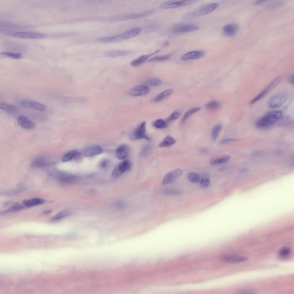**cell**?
<instances>
[{
  "instance_id": "9",
  "label": "cell",
  "mask_w": 294,
  "mask_h": 294,
  "mask_svg": "<svg viewBox=\"0 0 294 294\" xmlns=\"http://www.w3.org/2000/svg\"><path fill=\"white\" fill-rule=\"evenodd\" d=\"M218 5V3H216L206 5L193 11L190 14V16L196 17L208 14L216 9Z\"/></svg>"
},
{
  "instance_id": "33",
  "label": "cell",
  "mask_w": 294,
  "mask_h": 294,
  "mask_svg": "<svg viewBox=\"0 0 294 294\" xmlns=\"http://www.w3.org/2000/svg\"><path fill=\"white\" fill-rule=\"evenodd\" d=\"M187 178L189 181L192 183H197L200 179V176L198 174L192 172L188 173Z\"/></svg>"
},
{
  "instance_id": "38",
  "label": "cell",
  "mask_w": 294,
  "mask_h": 294,
  "mask_svg": "<svg viewBox=\"0 0 294 294\" xmlns=\"http://www.w3.org/2000/svg\"><path fill=\"white\" fill-rule=\"evenodd\" d=\"M161 80L156 78H152L147 80L145 82V84L148 86H157L160 84L162 83Z\"/></svg>"
},
{
  "instance_id": "48",
  "label": "cell",
  "mask_w": 294,
  "mask_h": 294,
  "mask_svg": "<svg viewBox=\"0 0 294 294\" xmlns=\"http://www.w3.org/2000/svg\"><path fill=\"white\" fill-rule=\"evenodd\" d=\"M236 139L233 138H226L222 140L220 142L221 144H225L229 142L236 141Z\"/></svg>"
},
{
  "instance_id": "27",
  "label": "cell",
  "mask_w": 294,
  "mask_h": 294,
  "mask_svg": "<svg viewBox=\"0 0 294 294\" xmlns=\"http://www.w3.org/2000/svg\"><path fill=\"white\" fill-rule=\"evenodd\" d=\"M128 53L127 51H112L106 52L104 53V56L109 57H115L118 56H123Z\"/></svg>"
},
{
  "instance_id": "15",
  "label": "cell",
  "mask_w": 294,
  "mask_h": 294,
  "mask_svg": "<svg viewBox=\"0 0 294 294\" xmlns=\"http://www.w3.org/2000/svg\"><path fill=\"white\" fill-rule=\"evenodd\" d=\"M102 152V150L99 146L94 145L87 147L84 149L83 154L85 156L89 157L99 154Z\"/></svg>"
},
{
  "instance_id": "51",
  "label": "cell",
  "mask_w": 294,
  "mask_h": 294,
  "mask_svg": "<svg viewBox=\"0 0 294 294\" xmlns=\"http://www.w3.org/2000/svg\"><path fill=\"white\" fill-rule=\"evenodd\" d=\"M117 205L118 207L121 208L124 207L125 204L123 202H119L117 203Z\"/></svg>"
},
{
  "instance_id": "30",
  "label": "cell",
  "mask_w": 294,
  "mask_h": 294,
  "mask_svg": "<svg viewBox=\"0 0 294 294\" xmlns=\"http://www.w3.org/2000/svg\"><path fill=\"white\" fill-rule=\"evenodd\" d=\"M222 128L223 125L220 123L216 124L213 127L211 133L213 140L215 141L217 139Z\"/></svg>"
},
{
  "instance_id": "13",
  "label": "cell",
  "mask_w": 294,
  "mask_h": 294,
  "mask_svg": "<svg viewBox=\"0 0 294 294\" xmlns=\"http://www.w3.org/2000/svg\"><path fill=\"white\" fill-rule=\"evenodd\" d=\"M151 11H147L143 13L123 15L115 16L111 19L112 21L124 20L142 18L149 14Z\"/></svg>"
},
{
  "instance_id": "12",
  "label": "cell",
  "mask_w": 294,
  "mask_h": 294,
  "mask_svg": "<svg viewBox=\"0 0 294 294\" xmlns=\"http://www.w3.org/2000/svg\"><path fill=\"white\" fill-rule=\"evenodd\" d=\"M141 31L139 27H136L125 31L117 35L119 41L129 39L139 34Z\"/></svg>"
},
{
  "instance_id": "2",
  "label": "cell",
  "mask_w": 294,
  "mask_h": 294,
  "mask_svg": "<svg viewBox=\"0 0 294 294\" xmlns=\"http://www.w3.org/2000/svg\"><path fill=\"white\" fill-rule=\"evenodd\" d=\"M5 32V34L9 36L23 39H39L45 38L47 37L45 34L30 31Z\"/></svg>"
},
{
  "instance_id": "35",
  "label": "cell",
  "mask_w": 294,
  "mask_h": 294,
  "mask_svg": "<svg viewBox=\"0 0 294 294\" xmlns=\"http://www.w3.org/2000/svg\"><path fill=\"white\" fill-rule=\"evenodd\" d=\"M153 125L155 127L159 129L166 128L168 126L167 123L161 119H157L153 123Z\"/></svg>"
},
{
  "instance_id": "20",
  "label": "cell",
  "mask_w": 294,
  "mask_h": 294,
  "mask_svg": "<svg viewBox=\"0 0 294 294\" xmlns=\"http://www.w3.org/2000/svg\"><path fill=\"white\" fill-rule=\"evenodd\" d=\"M160 51V50H158L150 54L142 55L137 59L132 61L131 62V64L134 67L138 66L145 62L149 57L158 53Z\"/></svg>"
},
{
  "instance_id": "31",
  "label": "cell",
  "mask_w": 294,
  "mask_h": 294,
  "mask_svg": "<svg viewBox=\"0 0 294 294\" xmlns=\"http://www.w3.org/2000/svg\"><path fill=\"white\" fill-rule=\"evenodd\" d=\"M221 105L218 102L214 100H212L205 105L206 108L207 109L213 111L218 109L220 107Z\"/></svg>"
},
{
  "instance_id": "42",
  "label": "cell",
  "mask_w": 294,
  "mask_h": 294,
  "mask_svg": "<svg viewBox=\"0 0 294 294\" xmlns=\"http://www.w3.org/2000/svg\"><path fill=\"white\" fill-rule=\"evenodd\" d=\"M291 249L288 247H285L282 248L279 252V255L282 257H285L289 255L291 253Z\"/></svg>"
},
{
  "instance_id": "44",
  "label": "cell",
  "mask_w": 294,
  "mask_h": 294,
  "mask_svg": "<svg viewBox=\"0 0 294 294\" xmlns=\"http://www.w3.org/2000/svg\"><path fill=\"white\" fill-rule=\"evenodd\" d=\"M28 189L27 187H23L21 188L13 190L10 192H9L7 194V195H12L18 194L19 193L22 192Z\"/></svg>"
},
{
  "instance_id": "50",
  "label": "cell",
  "mask_w": 294,
  "mask_h": 294,
  "mask_svg": "<svg viewBox=\"0 0 294 294\" xmlns=\"http://www.w3.org/2000/svg\"><path fill=\"white\" fill-rule=\"evenodd\" d=\"M288 80L289 82L292 84H294V76L293 74L289 76L288 78Z\"/></svg>"
},
{
  "instance_id": "28",
  "label": "cell",
  "mask_w": 294,
  "mask_h": 294,
  "mask_svg": "<svg viewBox=\"0 0 294 294\" xmlns=\"http://www.w3.org/2000/svg\"><path fill=\"white\" fill-rule=\"evenodd\" d=\"M80 155V153L77 151H71L63 156L62 161L63 162L69 161L72 159L78 158Z\"/></svg>"
},
{
  "instance_id": "3",
  "label": "cell",
  "mask_w": 294,
  "mask_h": 294,
  "mask_svg": "<svg viewBox=\"0 0 294 294\" xmlns=\"http://www.w3.org/2000/svg\"><path fill=\"white\" fill-rule=\"evenodd\" d=\"M281 77L278 76L275 78L250 102V105H252L257 101L261 99L272 90L281 82Z\"/></svg>"
},
{
  "instance_id": "25",
  "label": "cell",
  "mask_w": 294,
  "mask_h": 294,
  "mask_svg": "<svg viewBox=\"0 0 294 294\" xmlns=\"http://www.w3.org/2000/svg\"><path fill=\"white\" fill-rule=\"evenodd\" d=\"M0 109L9 113H15L18 110V109L16 106L4 102L0 103Z\"/></svg>"
},
{
  "instance_id": "5",
  "label": "cell",
  "mask_w": 294,
  "mask_h": 294,
  "mask_svg": "<svg viewBox=\"0 0 294 294\" xmlns=\"http://www.w3.org/2000/svg\"><path fill=\"white\" fill-rule=\"evenodd\" d=\"M288 95L285 93L276 94L271 97L268 100V105L271 108H276L283 105L286 102Z\"/></svg>"
},
{
  "instance_id": "46",
  "label": "cell",
  "mask_w": 294,
  "mask_h": 294,
  "mask_svg": "<svg viewBox=\"0 0 294 294\" xmlns=\"http://www.w3.org/2000/svg\"><path fill=\"white\" fill-rule=\"evenodd\" d=\"M31 102V101L28 99H24L20 101V104L23 107H30V105Z\"/></svg>"
},
{
  "instance_id": "4",
  "label": "cell",
  "mask_w": 294,
  "mask_h": 294,
  "mask_svg": "<svg viewBox=\"0 0 294 294\" xmlns=\"http://www.w3.org/2000/svg\"><path fill=\"white\" fill-rule=\"evenodd\" d=\"M146 122L144 121L139 124L130 135V138L132 140L145 139L150 140V138L146 134Z\"/></svg>"
},
{
  "instance_id": "21",
  "label": "cell",
  "mask_w": 294,
  "mask_h": 294,
  "mask_svg": "<svg viewBox=\"0 0 294 294\" xmlns=\"http://www.w3.org/2000/svg\"><path fill=\"white\" fill-rule=\"evenodd\" d=\"M128 147L126 145H121L117 148L116 150V157L120 160H122L125 158L128 155Z\"/></svg>"
},
{
  "instance_id": "1",
  "label": "cell",
  "mask_w": 294,
  "mask_h": 294,
  "mask_svg": "<svg viewBox=\"0 0 294 294\" xmlns=\"http://www.w3.org/2000/svg\"><path fill=\"white\" fill-rule=\"evenodd\" d=\"M283 117L281 111H273L268 112L258 119L256 122V126L259 128H264L270 126Z\"/></svg>"
},
{
  "instance_id": "24",
  "label": "cell",
  "mask_w": 294,
  "mask_h": 294,
  "mask_svg": "<svg viewBox=\"0 0 294 294\" xmlns=\"http://www.w3.org/2000/svg\"><path fill=\"white\" fill-rule=\"evenodd\" d=\"M176 142V140L172 137L167 135L158 144V146L160 147H169L174 145Z\"/></svg>"
},
{
  "instance_id": "7",
  "label": "cell",
  "mask_w": 294,
  "mask_h": 294,
  "mask_svg": "<svg viewBox=\"0 0 294 294\" xmlns=\"http://www.w3.org/2000/svg\"><path fill=\"white\" fill-rule=\"evenodd\" d=\"M196 1L192 0L168 1L161 4L159 7L163 9L175 8L190 4Z\"/></svg>"
},
{
  "instance_id": "53",
  "label": "cell",
  "mask_w": 294,
  "mask_h": 294,
  "mask_svg": "<svg viewBox=\"0 0 294 294\" xmlns=\"http://www.w3.org/2000/svg\"><path fill=\"white\" fill-rule=\"evenodd\" d=\"M169 44V42L168 41H166L164 43L163 46H167Z\"/></svg>"
},
{
  "instance_id": "49",
  "label": "cell",
  "mask_w": 294,
  "mask_h": 294,
  "mask_svg": "<svg viewBox=\"0 0 294 294\" xmlns=\"http://www.w3.org/2000/svg\"><path fill=\"white\" fill-rule=\"evenodd\" d=\"M108 163V161L107 160H102L100 163V165L101 167L104 168L106 167Z\"/></svg>"
},
{
  "instance_id": "52",
  "label": "cell",
  "mask_w": 294,
  "mask_h": 294,
  "mask_svg": "<svg viewBox=\"0 0 294 294\" xmlns=\"http://www.w3.org/2000/svg\"><path fill=\"white\" fill-rule=\"evenodd\" d=\"M266 1H264V0H258V1H256L255 2L254 4L255 5L260 4H261V3H264V2Z\"/></svg>"
},
{
  "instance_id": "10",
  "label": "cell",
  "mask_w": 294,
  "mask_h": 294,
  "mask_svg": "<svg viewBox=\"0 0 294 294\" xmlns=\"http://www.w3.org/2000/svg\"><path fill=\"white\" fill-rule=\"evenodd\" d=\"M183 170L177 169L172 170L166 174L163 179L162 184L167 185L174 183L183 173Z\"/></svg>"
},
{
  "instance_id": "37",
  "label": "cell",
  "mask_w": 294,
  "mask_h": 294,
  "mask_svg": "<svg viewBox=\"0 0 294 294\" xmlns=\"http://www.w3.org/2000/svg\"><path fill=\"white\" fill-rule=\"evenodd\" d=\"M181 113V111L179 110L174 111L167 119V122L170 123L176 120L180 117Z\"/></svg>"
},
{
  "instance_id": "45",
  "label": "cell",
  "mask_w": 294,
  "mask_h": 294,
  "mask_svg": "<svg viewBox=\"0 0 294 294\" xmlns=\"http://www.w3.org/2000/svg\"><path fill=\"white\" fill-rule=\"evenodd\" d=\"M150 146L149 145H146L143 147L140 152V155L142 156H144L146 155L149 151Z\"/></svg>"
},
{
  "instance_id": "29",
  "label": "cell",
  "mask_w": 294,
  "mask_h": 294,
  "mask_svg": "<svg viewBox=\"0 0 294 294\" xmlns=\"http://www.w3.org/2000/svg\"><path fill=\"white\" fill-rule=\"evenodd\" d=\"M223 260L227 262L236 263L245 261L247 259L246 257H235L230 256H226L223 258Z\"/></svg>"
},
{
  "instance_id": "14",
  "label": "cell",
  "mask_w": 294,
  "mask_h": 294,
  "mask_svg": "<svg viewBox=\"0 0 294 294\" xmlns=\"http://www.w3.org/2000/svg\"><path fill=\"white\" fill-rule=\"evenodd\" d=\"M149 88L144 85H139L131 88L129 91L128 94L133 96H142L147 94L150 91Z\"/></svg>"
},
{
  "instance_id": "11",
  "label": "cell",
  "mask_w": 294,
  "mask_h": 294,
  "mask_svg": "<svg viewBox=\"0 0 294 294\" xmlns=\"http://www.w3.org/2000/svg\"><path fill=\"white\" fill-rule=\"evenodd\" d=\"M50 175L53 178L64 182L71 183L75 180L73 175L62 171H53L50 173Z\"/></svg>"
},
{
  "instance_id": "39",
  "label": "cell",
  "mask_w": 294,
  "mask_h": 294,
  "mask_svg": "<svg viewBox=\"0 0 294 294\" xmlns=\"http://www.w3.org/2000/svg\"><path fill=\"white\" fill-rule=\"evenodd\" d=\"M69 213L68 211L67 210H62L56 214L53 217V219L54 220L61 219L67 216Z\"/></svg>"
},
{
  "instance_id": "34",
  "label": "cell",
  "mask_w": 294,
  "mask_h": 294,
  "mask_svg": "<svg viewBox=\"0 0 294 294\" xmlns=\"http://www.w3.org/2000/svg\"><path fill=\"white\" fill-rule=\"evenodd\" d=\"M1 56L14 59H19L22 58V55L20 53H14L10 52H2L0 53Z\"/></svg>"
},
{
  "instance_id": "19",
  "label": "cell",
  "mask_w": 294,
  "mask_h": 294,
  "mask_svg": "<svg viewBox=\"0 0 294 294\" xmlns=\"http://www.w3.org/2000/svg\"><path fill=\"white\" fill-rule=\"evenodd\" d=\"M237 28V26L235 24H228L223 27V32L226 36H232L236 34Z\"/></svg>"
},
{
  "instance_id": "23",
  "label": "cell",
  "mask_w": 294,
  "mask_h": 294,
  "mask_svg": "<svg viewBox=\"0 0 294 294\" xmlns=\"http://www.w3.org/2000/svg\"><path fill=\"white\" fill-rule=\"evenodd\" d=\"M230 158L229 155H225L214 157L210 160V163L212 165H216L227 162Z\"/></svg>"
},
{
  "instance_id": "32",
  "label": "cell",
  "mask_w": 294,
  "mask_h": 294,
  "mask_svg": "<svg viewBox=\"0 0 294 294\" xmlns=\"http://www.w3.org/2000/svg\"><path fill=\"white\" fill-rule=\"evenodd\" d=\"M30 107L34 109L40 111H45L47 109L46 107L44 104L36 101H31Z\"/></svg>"
},
{
  "instance_id": "41",
  "label": "cell",
  "mask_w": 294,
  "mask_h": 294,
  "mask_svg": "<svg viewBox=\"0 0 294 294\" xmlns=\"http://www.w3.org/2000/svg\"><path fill=\"white\" fill-rule=\"evenodd\" d=\"M210 183L209 180L208 178V176L206 175L203 176L201 179L200 180V185L203 188L208 187Z\"/></svg>"
},
{
  "instance_id": "8",
  "label": "cell",
  "mask_w": 294,
  "mask_h": 294,
  "mask_svg": "<svg viewBox=\"0 0 294 294\" xmlns=\"http://www.w3.org/2000/svg\"><path fill=\"white\" fill-rule=\"evenodd\" d=\"M132 163L129 160H125L117 165L114 169L112 173V176L117 178L121 175L125 171L131 169Z\"/></svg>"
},
{
  "instance_id": "18",
  "label": "cell",
  "mask_w": 294,
  "mask_h": 294,
  "mask_svg": "<svg viewBox=\"0 0 294 294\" xmlns=\"http://www.w3.org/2000/svg\"><path fill=\"white\" fill-rule=\"evenodd\" d=\"M49 160L45 156H40L34 159L31 163V166L34 167H42L50 165Z\"/></svg>"
},
{
  "instance_id": "22",
  "label": "cell",
  "mask_w": 294,
  "mask_h": 294,
  "mask_svg": "<svg viewBox=\"0 0 294 294\" xmlns=\"http://www.w3.org/2000/svg\"><path fill=\"white\" fill-rule=\"evenodd\" d=\"M45 202V201L42 199L34 198L24 201L23 204L26 207H30L42 204Z\"/></svg>"
},
{
  "instance_id": "43",
  "label": "cell",
  "mask_w": 294,
  "mask_h": 294,
  "mask_svg": "<svg viewBox=\"0 0 294 294\" xmlns=\"http://www.w3.org/2000/svg\"><path fill=\"white\" fill-rule=\"evenodd\" d=\"M22 208V206L18 203H13L7 210L8 212H15L20 210Z\"/></svg>"
},
{
  "instance_id": "36",
  "label": "cell",
  "mask_w": 294,
  "mask_h": 294,
  "mask_svg": "<svg viewBox=\"0 0 294 294\" xmlns=\"http://www.w3.org/2000/svg\"><path fill=\"white\" fill-rule=\"evenodd\" d=\"M201 108L198 107H193L188 109L185 113L182 119V122H184L187 119L194 113L199 111Z\"/></svg>"
},
{
  "instance_id": "54",
  "label": "cell",
  "mask_w": 294,
  "mask_h": 294,
  "mask_svg": "<svg viewBox=\"0 0 294 294\" xmlns=\"http://www.w3.org/2000/svg\"><path fill=\"white\" fill-rule=\"evenodd\" d=\"M51 210H47V211H46L44 213L45 214H49V213H51Z\"/></svg>"
},
{
  "instance_id": "6",
  "label": "cell",
  "mask_w": 294,
  "mask_h": 294,
  "mask_svg": "<svg viewBox=\"0 0 294 294\" xmlns=\"http://www.w3.org/2000/svg\"><path fill=\"white\" fill-rule=\"evenodd\" d=\"M199 29V26L194 24H180L173 26L171 31L173 33L177 34L194 31Z\"/></svg>"
},
{
  "instance_id": "47",
  "label": "cell",
  "mask_w": 294,
  "mask_h": 294,
  "mask_svg": "<svg viewBox=\"0 0 294 294\" xmlns=\"http://www.w3.org/2000/svg\"><path fill=\"white\" fill-rule=\"evenodd\" d=\"M163 192L164 194H178L180 193L179 190L172 189L167 190Z\"/></svg>"
},
{
  "instance_id": "26",
  "label": "cell",
  "mask_w": 294,
  "mask_h": 294,
  "mask_svg": "<svg viewBox=\"0 0 294 294\" xmlns=\"http://www.w3.org/2000/svg\"><path fill=\"white\" fill-rule=\"evenodd\" d=\"M173 92V90L171 89L166 90L154 98L152 101L154 102H158L160 101L171 95Z\"/></svg>"
},
{
  "instance_id": "40",
  "label": "cell",
  "mask_w": 294,
  "mask_h": 294,
  "mask_svg": "<svg viewBox=\"0 0 294 294\" xmlns=\"http://www.w3.org/2000/svg\"><path fill=\"white\" fill-rule=\"evenodd\" d=\"M169 55H166L156 56L150 59L148 61V62L153 61H164L168 59L170 57Z\"/></svg>"
},
{
  "instance_id": "17",
  "label": "cell",
  "mask_w": 294,
  "mask_h": 294,
  "mask_svg": "<svg viewBox=\"0 0 294 294\" xmlns=\"http://www.w3.org/2000/svg\"><path fill=\"white\" fill-rule=\"evenodd\" d=\"M205 53L202 51H194L188 52L183 55L181 58L182 60L199 58L203 57Z\"/></svg>"
},
{
  "instance_id": "16",
  "label": "cell",
  "mask_w": 294,
  "mask_h": 294,
  "mask_svg": "<svg viewBox=\"0 0 294 294\" xmlns=\"http://www.w3.org/2000/svg\"><path fill=\"white\" fill-rule=\"evenodd\" d=\"M17 120L19 125L22 127L26 129H31L35 126L34 123L28 119L26 117L19 115L17 118Z\"/></svg>"
}]
</instances>
